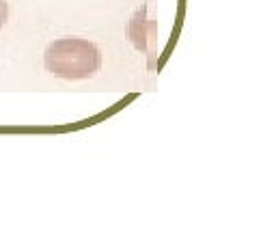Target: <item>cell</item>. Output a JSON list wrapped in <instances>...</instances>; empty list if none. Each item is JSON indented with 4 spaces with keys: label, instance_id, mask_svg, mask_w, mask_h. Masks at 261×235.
Here are the masks:
<instances>
[{
    "label": "cell",
    "instance_id": "7a4b0ae2",
    "mask_svg": "<svg viewBox=\"0 0 261 235\" xmlns=\"http://www.w3.org/2000/svg\"><path fill=\"white\" fill-rule=\"evenodd\" d=\"M9 20V5H7V0H0V28H3Z\"/></svg>",
    "mask_w": 261,
    "mask_h": 235
},
{
    "label": "cell",
    "instance_id": "6da1fadb",
    "mask_svg": "<svg viewBox=\"0 0 261 235\" xmlns=\"http://www.w3.org/2000/svg\"><path fill=\"white\" fill-rule=\"evenodd\" d=\"M43 67L61 80H87L101 69V52L80 37H63L48 45Z\"/></svg>",
    "mask_w": 261,
    "mask_h": 235
}]
</instances>
